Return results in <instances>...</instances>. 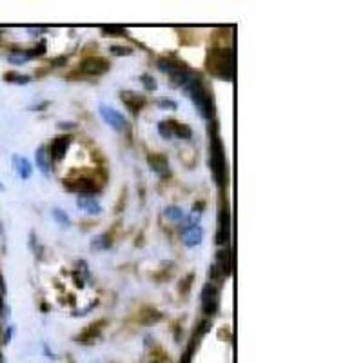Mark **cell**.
I'll return each instance as SVG.
<instances>
[{
    "mask_svg": "<svg viewBox=\"0 0 363 363\" xmlns=\"http://www.w3.org/2000/svg\"><path fill=\"white\" fill-rule=\"evenodd\" d=\"M186 91L189 93V96L193 98V102L196 104V107L200 109V113L206 118H211L215 109H213V102H211V96L207 95L206 87L202 86L200 80H196V78H189L186 82Z\"/></svg>",
    "mask_w": 363,
    "mask_h": 363,
    "instance_id": "1",
    "label": "cell"
},
{
    "mask_svg": "<svg viewBox=\"0 0 363 363\" xmlns=\"http://www.w3.org/2000/svg\"><path fill=\"white\" fill-rule=\"evenodd\" d=\"M211 71L222 78H231L234 75V55L231 49H216L209 57Z\"/></svg>",
    "mask_w": 363,
    "mask_h": 363,
    "instance_id": "2",
    "label": "cell"
},
{
    "mask_svg": "<svg viewBox=\"0 0 363 363\" xmlns=\"http://www.w3.org/2000/svg\"><path fill=\"white\" fill-rule=\"evenodd\" d=\"M211 165H213V172H215L216 184H225V158L222 153L220 143L213 142V158H211Z\"/></svg>",
    "mask_w": 363,
    "mask_h": 363,
    "instance_id": "3",
    "label": "cell"
},
{
    "mask_svg": "<svg viewBox=\"0 0 363 363\" xmlns=\"http://www.w3.org/2000/svg\"><path fill=\"white\" fill-rule=\"evenodd\" d=\"M202 305L207 314H215L218 309V291L213 283H207L202 289Z\"/></svg>",
    "mask_w": 363,
    "mask_h": 363,
    "instance_id": "4",
    "label": "cell"
},
{
    "mask_svg": "<svg viewBox=\"0 0 363 363\" xmlns=\"http://www.w3.org/2000/svg\"><path fill=\"white\" fill-rule=\"evenodd\" d=\"M80 69H82V73H86V75L98 77V75H102V73H105L109 69V64H107V60H104V58H100V57H89L87 60L82 62Z\"/></svg>",
    "mask_w": 363,
    "mask_h": 363,
    "instance_id": "5",
    "label": "cell"
},
{
    "mask_svg": "<svg viewBox=\"0 0 363 363\" xmlns=\"http://www.w3.org/2000/svg\"><path fill=\"white\" fill-rule=\"evenodd\" d=\"M100 115H102V118L105 120V124H109L111 127H113V129H116V131L125 129V125H127L124 115H120L118 111L113 109V107H109V105H102V107H100Z\"/></svg>",
    "mask_w": 363,
    "mask_h": 363,
    "instance_id": "6",
    "label": "cell"
},
{
    "mask_svg": "<svg viewBox=\"0 0 363 363\" xmlns=\"http://www.w3.org/2000/svg\"><path fill=\"white\" fill-rule=\"evenodd\" d=\"M71 142H73L71 136H58V138H55V142L51 143V153H49V156H51L53 160H62V158L66 156V151L69 149Z\"/></svg>",
    "mask_w": 363,
    "mask_h": 363,
    "instance_id": "7",
    "label": "cell"
},
{
    "mask_svg": "<svg viewBox=\"0 0 363 363\" xmlns=\"http://www.w3.org/2000/svg\"><path fill=\"white\" fill-rule=\"evenodd\" d=\"M77 206L80 207L82 211H86L89 215H100L102 213V207L100 204L93 198V196H78L77 198Z\"/></svg>",
    "mask_w": 363,
    "mask_h": 363,
    "instance_id": "8",
    "label": "cell"
},
{
    "mask_svg": "<svg viewBox=\"0 0 363 363\" xmlns=\"http://www.w3.org/2000/svg\"><path fill=\"white\" fill-rule=\"evenodd\" d=\"M182 238H184L186 245H189V247H195V245H198V244H200V240H202L200 225H191V227H186V229H184V233H182Z\"/></svg>",
    "mask_w": 363,
    "mask_h": 363,
    "instance_id": "9",
    "label": "cell"
},
{
    "mask_svg": "<svg viewBox=\"0 0 363 363\" xmlns=\"http://www.w3.org/2000/svg\"><path fill=\"white\" fill-rule=\"evenodd\" d=\"M69 189H73V191L80 193L82 196H89L91 193L96 191V186H95V182L89 180V178H80V180H75V182H73L71 186H69Z\"/></svg>",
    "mask_w": 363,
    "mask_h": 363,
    "instance_id": "10",
    "label": "cell"
},
{
    "mask_svg": "<svg viewBox=\"0 0 363 363\" xmlns=\"http://www.w3.org/2000/svg\"><path fill=\"white\" fill-rule=\"evenodd\" d=\"M122 100L129 109H133V113H138L142 109V105L145 104V98L136 95V93H122Z\"/></svg>",
    "mask_w": 363,
    "mask_h": 363,
    "instance_id": "11",
    "label": "cell"
},
{
    "mask_svg": "<svg viewBox=\"0 0 363 363\" xmlns=\"http://www.w3.org/2000/svg\"><path fill=\"white\" fill-rule=\"evenodd\" d=\"M227 238H229V213L225 209L220 216V233L216 234V242L218 244H225Z\"/></svg>",
    "mask_w": 363,
    "mask_h": 363,
    "instance_id": "12",
    "label": "cell"
},
{
    "mask_svg": "<svg viewBox=\"0 0 363 363\" xmlns=\"http://www.w3.org/2000/svg\"><path fill=\"white\" fill-rule=\"evenodd\" d=\"M13 163H15V169H17V172L20 174V178H29L31 176V163L26 160V158L22 156H13Z\"/></svg>",
    "mask_w": 363,
    "mask_h": 363,
    "instance_id": "13",
    "label": "cell"
},
{
    "mask_svg": "<svg viewBox=\"0 0 363 363\" xmlns=\"http://www.w3.org/2000/svg\"><path fill=\"white\" fill-rule=\"evenodd\" d=\"M37 163H39L40 171L44 174H49V169H51V162H49V153H48V147H39L37 151Z\"/></svg>",
    "mask_w": 363,
    "mask_h": 363,
    "instance_id": "14",
    "label": "cell"
},
{
    "mask_svg": "<svg viewBox=\"0 0 363 363\" xmlns=\"http://www.w3.org/2000/svg\"><path fill=\"white\" fill-rule=\"evenodd\" d=\"M149 163H151L153 171L160 172V174H167V160H165V156H162V154H151L149 156Z\"/></svg>",
    "mask_w": 363,
    "mask_h": 363,
    "instance_id": "15",
    "label": "cell"
},
{
    "mask_svg": "<svg viewBox=\"0 0 363 363\" xmlns=\"http://www.w3.org/2000/svg\"><path fill=\"white\" fill-rule=\"evenodd\" d=\"M169 127H171V133L174 134L176 138H182V140L191 138V129H189L186 124H180V122H169Z\"/></svg>",
    "mask_w": 363,
    "mask_h": 363,
    "instance_id": "16",
    "label": "cell"
},
{
    "mask_svg": "<svg viewBox=\"0 0 363 363\" xmlns=\"http://www.w3.org/2000/svg\"><path fill=\"white\" fill-rule=\"evenodd\" d=\"M216 262H218V267L222 269V272H224V274H229V272H231L229 253H225V251H220V253H216Z\"/></svg>",
    "mask_w": 363,
    "mask_h": 363,
    "instance_id": "17",
    "label": "cell"
},
{
    "mask_svg": "<svg viewBox=\"0 0 363 363\" xmlns=\"http://www.w3.org/2000/svg\"><path fill=\"white\" fill-rule=\"evenodd\" d=\"M111 245L109 234H102V236H96L93 242H91V247L95 251H100V249H107Z\"/></svg>",
    "mask_w": 363,
    "mask_h": 363,
    "instance_id": "18",
    "label": "cell"
},
{
    "mask_svg": "<svg viewBox=\"0 0 363 363\" xmlns=\"http://www.w3.org/2000/svg\"><path fill=\"white\" fill-rule=\"evenodd\" d=\"M100 325H104V323H102V321H96V323H93L89 327V330H86V332L80 336V339H84V338H86V339H93L96 334H98V332H100Z\"/></svg>",
    "mask_w": 363,
    "mask_h": 363,
    "instance_id": "19",
    "label": "cell"
},
{
    "mask_svg": "<svg viewBox=\"0 0 363 363\" xmlns=\"http://www.w3.org/2000/svg\"><path fill=\"white\" fill-rule=\"evenodd\" d=\"M165 216H167L169 220H182L184 218V211L180 207H167L165 209Z\"/></svg>",
    "mask_w": 363,
    "mask_h": 363,
    "instance_id": "20",
    "label": "cell"
},
{
    "mask_svg": "<svg viewBox=\"0 0 363 363\" xmlns=\"http://www.w3.org/2000/svg\"><path fill=\"white\" fill-rule=\"evenodd\" d=\"M53 216H55V220L62 225V227H67V225H69V218H67V215L62 209H55L53 211Z\"/></svg>",
    "mask_w": 363,
    "mask_h": 363,
    "instance_id": "21",
    "label": "cell"
},
{
    "mask_svg": "<svg viewBox=\"0 0 363 363\" xmlns=\"http://www.w3.org/2000/svg\"><path fill=\"white\" fill-rule=\"evenodd\" d=\"M111 53L116 55V57H127V55L133 53V49L127 48V46H113V48H111Z\"/></svg>",
    "mask_w": 363,
    "mask_h": 363,
    "instance_id": "22",
    "label": "cell"
},
{
    "mask_svg": "<svg viewBox=\"0 0 363 363\" xmlns=\"http://www.w3.org/2000/svg\"><path fill=\"white\" fill-rule=\"evenodd\" d=\"M158 133L162 134L163 138H171L172 136V133H171V127H169V122H160L158 124Z\"/></svg>",
    "mask_w": 363,
    "mask_h": 363,
    "instance_id": "23",
    "label": "cell"
},
{
    "mask_svg": "<svg viewBox=\"0 0 363 363\" xmlns=\"http://www.w3.org/2000/svg\"><path fill=\"white\" fill-rule=\"evenodd\" d=\"M6 78H13L11 82H17V84H26V82L31 80L28 75H17V73H8V75H6Z\"/></svg>",
    "mask_w": 363,
    "mask_h": 363,
    "instance_id": "24",
    "label": "cell"
},
{
    "mask_svg": "<svg viewBox=\"0 0 363 363\" xmlns=\"http://www.w3.org/2000/svg\"><path fill=\"white\" fill-rule=\"evenodd\" d=\"M142 84H143V87H145L147 91H154V89H156V84H154V80L149 77V75H143V77H142Z\"/></svg>",
    "mask_w": 363,
    "mask_h": 363,
    "instance_id": "25",
    "label": "cell"
},
{
    "mask_svg": "<svg viewBox=\"0 0 363 363\" xmlns=\"http://www.w3.org/2000/svg\"><path fill=\"white\" fill-rule=\"evenodd\" d=\"M158 105H162V107H171V109H176V102H171V100H167V98L158 100Z\"/></svg>",
    "mask_w": 363,
    "mask_h": 363,
    "instance_id": "26",
    "label": "cell"
},
{
    "mask_svg": "<svg viewBox=\"0 0 363 363\" xmlns=\"http://www.w3.org/2000/svg\"><path fill=\"white\" fill-rule=\"evenodd\" d=\"M211 276L215 278H218V280H222V278H224V272H222V269L218 267V265H213V271H211Z\"/></svg>",
    "mask_w": 363,
    "mask_h": 363,
    "instance_id": "27",
    "label": "cell"
},
{
    "mask_svg": "<svg viewBox=\"0 0 363 363\" xmlns=\"http://www.w3.org/2000/svg\"><path fill=\"white\" fill-rule=\"evenodd\" d=\"M153 363H169V359H167V356H165V354H162V356H158V358H154V359H153Z\"/></svg>",
    "mask_w": 363,
    "mask_h": 363,
    "instance_id": "28",
    "label": "cell"
}]
</instances>
